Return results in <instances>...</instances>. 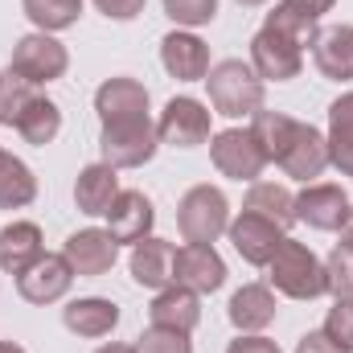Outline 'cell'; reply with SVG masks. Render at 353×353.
Returning <instances> with one entry per match:
<instances>
[{"label":"cell","instance_id":"cell-1","mask_svg":"<svg viewBox=\"0 0 353 353\" xmlns=\"http://www.w3.org/2000/svg\"><path fill=\"white\" fill-rule=\"evenodd\" d=\"M205 90H210V107L214 115H226V119H251L259 107H263L267 83L251 70V62L243 58H222L210 66L205 74Z\"/></svg>","mask_w":353,"mask_h":353},{"label":"cell","instance_id":"cell-2","mask_svg":"<svg viewBox=\"0 0 353 353\" xmlns=\"http://www.w3.org/2000/svg\"><path fill=\"white\" fill-rule=\"evenodd\" d=\"M267 279L288 300H321L329 292V283H325V259L312 247L296 243V239L279 243V251L267 263Z\"/></svg>","mask_w":353,"mask_h":353},{"label":"cell","instance_id":"cell-3","mask_svg":"<svg viewBox=\"0 0 353 353\" xmlns=\"http://www.w3.org/2000/svg\"><path fill=\"white\" fill-rule=\"evenodd\" d=\"M176 230L185 243H218L230 230V201L218 185H193L176 201Z\"/></svg>","mask_w":353,"mask_h":353},{"label":"cell","instance_id":"cell-4","mask_svg":"<svg viewBox=\"0 0 353 353\" xmlns=\"http://www.w3.org/2000/svg\"><path fill=\"white\" fill-rule=\"evenodd\" d=\"M161 148V136H157V123L144 115V119H123V123H103L99 132V152H103V165L111 169H144Z\"/></svg>","mask_w":353,"mask_h":353},{"label":"cell","instance_id":"cell-5","mask_svg":"<svg viewBox=\"0 0 353 353\" xmlns=\"http://www.w3.org/2000/svg\"><path fill=\"white\" fill-rule=\"evenodd\" d=\"M8 70H17L25 83L33 87H46V83H58L66 70H70V50L54 37V33H25L17 46H12V62Z\"/></svg>","mask_w":353,"mask_h":353},{"label":"cell","instance_id":"cell-6","mask_svg":"<svg viewBox=\"0 0 353 353\" xmlns=\"http://www.w3.org/2000/svg\"><path fill=\"white\" fill-rule=\"evenodd\" d=\"M214 111L201 103V99H189V94H176L165 103V111H161V119H157V136H161V144H169V148H201V144H210V136H214V119H210Z\"/></svg>","mask_w":353,"mask_h":353},{"label":"cell","instance_id":"cell-7","mask_svg":"<svg viewBox=\"0 0 353 353\" xmlns=\"http://www.w3.org/2000/svg\"><path fill=\"white\" fill-rule=\"evenodd\" d=\"M210 161L214 169L230 181H259L267 169V157L263 148L255 144L251 128H226V132H214L210 136Z\"/></svg>","mask_w":353,"mask_h":353},{"label":"cell","instance_id":"cell-8","mask_svg":"<svg viewBox=\"0 0 353 353\" xmlns=\"http://www.w3.org/2000/svg\"><path fill=\"white\" fill-rule=\"evenodd\" d=\"M353 201L350 193L333 181H312L296 193V222L321 230V234H341V226L350 222Z\"/></svg>","mask_w":353,"mask_h":353},{"label":"cell","instance_id":"cell-9","mask_svg":"<svg viewBox=\"0 0 353 353\" xmlns=\"http://www.w3.org/2000/svg\"><path fill=\"white\" fill-rule=\"evenodd\" d=\"M70 288H74V267H70V259L62 251H46L37 263L17 275V296L25 304H37V308L58 304Z\"/></svg>","mask_w":353,"mask_h":353},{"label":"cell","instance_id":"cell-10","mask_svg":"<svg viewBox=\"0 0 353 353\" xmlns=\"http://www.w3.org/2000/svg\"><path fill=\"white\" fill-rule=\"evenodd\" d=\"M173 283L197 292V296H214L226 283V263L214 251V243H185L173 255Z\"/></svg>","mask_w":353,"mask_h":353},{"label":"cell","instance_id":"cell-11","mask_svg":"<svg viewBox=\"0 0 353 353\" xmlns=\"http://www.w3.org/2000/svg\"><path fill=\"white\" fill-rule=\"evenodd\" d=\"M226 239H230V247L239 251V259H243V263L267 267V263H271V255L279 251V243L288 239V230H279L275 222H267V218H259V214L243 210L239 218H230Z\"/></svg>","mask_w":353,"mask_h":353},{"label":"cell","instance_id":"cell-12","mask_svg":"<svg viewBox=\"0 0 353 353\" xmlns=\"http://www.w3.org/2000/svg\"><path fill=\"white\" fill-rule=\"evenodd\" d=\"M161 66L176 83H205L214 62H210V46L193 29H173L161 37Z\"/></svg>","mask_w":353,"mask_h":353},{"label":"cell","instance_id":"cell-13","mask_svg":"<svg viewBox=\"0 0 353 353\" xmlns=\"http://www.w3.org/2000/svg\"><path fill=\"white\" fill-rule=\"evenodd\" d=\"M62 255L70 259L74 267V275L79 279H99V275H107L115 259H119V243L107 234V226L99 230V226H87V230H74L66 243H62Z\"/></svg>","mask_w":353,"mask_h":353},{"label":"cell","instance_id":"cell-14","mask_svg":"<svg viewBox=\"0 0 353 353\" xmlns=\"http://www.w3.org/2000/svg\"><path fill=\"white\" fill-rule=\"evenodd\" d=\"M251 70L263 83H292L304 70V50H296L292 41H283L271 29H259L251 37Z\"/></svg>","mask_w":353,"mask_h":353},{"label":"cell","instance_id":"cell-15","mask_svg":"<svg viewBox=\"0 0 353 353\" xmlns=\"http://www.w3.org/2000/svg\"><path fill=\"white\" fill-rule=\"evenodd\" d=\"M157 226V205L140 193V189H119V197L107 210V234L123 247H136L140 239H148Z\"/></svg>","mask_w":353,"mask_h":353},{"label":"cell","instance_id":"cell-16","mask_svg":"<svg viewBox=\"0 0 353 353\" xmlns=\"http://www.w3.org/2000/svg\"><path fill=\"white\" fill-rule=\"evenodd\" d=\"M148 87L128 79V74H115L107 83H99L94 90V111H99V123H123V119H144L148 115Z\"/></svg>","mask_w":353,"mask_h":353},{"label":"cell","instance_id":"cell-17","mask_svg":"<svg viewBox=\"0 0 353 353\" xmlns=\"http://www.w3.org/2000/svg\"><path fill=\"white\" fill-rule=\"evenodd\" d=\"M279 169L292 181L312 185L316 176L329 169V140H325V132L312 128V123H300L296 136H292V144H288V152L279 157Z\"/></svg>","mask_w":353,"mask_h":353},{"label":"cell","instance_id":"cell-18","mask_svg":"<svg viewBox=\"0 0 353 353\" xmlns=\"http://www.w3.org/2000/svg\"><path fill=\"white\" fill-rule=\"evenodd\" d=\"M173 255H176L173 243L148 234V239H140V243L132 247V255H128V271H132V279H136L140 288H148V292H165V288L173 283Z\"/></svg>","mask_w":353,"mask_h":353},{"label":"cell","instance_id":"cell-19","mask_svg":"<svg viewBox=\"0 0 353 353\" xmlns=\"http://www.w3.org/2000/svg\"><path fill=\"white\" fill-rule=\"evenodd\" d=\"M62 325H66L74 337H83V341H99V337L115 333V325H119V304L107 300V296H79V300H70V304L62 308Z\"/></svg>","mask_w":353,"mask_h":353},{"label":"cell","instance_id":"cell-20","mask_svg":"<svg viewBox=\"0 0 353 353\" xmlns=\"http://www.w3.org/2000/svg\"><path fill=\"white\" fill-rule=\"evenodd\" d=\"M263 29L279 33L283 41H292L296 50H312L321 37V17L304 4V0H275L271 12L263 17Z\"/></svg>","mask_w":353,"mask_h":353},{"label":"cell","instance_id":"cell-21","mask_svg":"<svg viewBox=\"0 0 353 353\" xmlns=\"http://www.w3.org/2000/svg\"><path fill=\"white\" fill-rule=\"evenodd\" d=\"M46 255V239H41V226L37 222H8L0 226V271L4 275H21L25 267H33Z\"/></svg>","mask_w":353,"mask_h":353},{"label":"cell","instance_id":"cell-22","mask_svg":"<svg viewBox=\"0 0 353 353\" xmlns=\"http://www.w3.org/2000/svg\"><path fill=\"white\" fill-rule=\"evenodd\" d=\"M148 321L161 325V329H176V333H189L201 325V296L181 288V283H169L165 292H157V300L148 304Z\"/></svg>","mask_w":353,"mask_h":353},{"label":"cell","instance_id":"cell-23","mask_svg":"<svg viewBox=\"0 0 353 353\" xmlns=\"http://www.w3.org/2000/svg\"><path fill=\"white\" fill-rule=\"evenodd\" d=\"M312 62L329 83H353V25L321 29V37L312 46Z\"/></svg>","mask_w":353,"mask_h":353},{"label":"cell","instance_id":"cell-24","mask_svg":"<svg viewBox=\"0 0 353 353\" xmlns=\"http://www.w3.org/2000/svg\"><path fill=\"white\" fill-rule=\"evenodd\" d=\"M275 312H279L275 308V292L267 283H243L230 296V304H226V316H230V325L239 333H263L275 321Z\"/></svg>","mask_w":353,"mask_h":353},{"label":"cell","instance_id":"cell-25","mask_svg":"<svg viewBox=\"0 0 353 353\" xmlns=\"http://www.w3.org/2000/svg\"><path fill=\"white\" fill-rule=\"evenodd\" d=\"M119 197V169L94 161L87 169H79V181H74V205L90 214V218H107L111 201Z\"/></svg>","mask_w":353,"mask_h":353},{"label":"cell","instance_id":"cell-26","mask_svg":"<svg viewBox=\"0 0 353 353\" xmlns=\"http://www.w3.org/2000/svg\"><path fill=\"white\" fill-rule=\"evenodd\" d=\"M243 210L275 222L279 230L296 226V193L288 185H279V181H251V189L243 197Z\"/></svg>","mask_w":353,"mask_h":353},{"label":"cell","instance_id":"cell-27","mask_svg":"<svg viewBox=\"0 0 353 353\" xmlns=\"http://www.w3.org/2000/svg\"><path fill=\"white\" fill-rule=\"evenodd\" d=\"M251 136H255V144L263 148L267 165H279V157L288 152V144H292V136H296V128H300V119H292V115H283V111H267L259 107L255 115H251Z\"/></svg>","mask_w":353,"mask_h":353},{"label":"cell","instance_id":"cell-28","mask_svg":"<svg viewBox=\"0 0 353 353\" xmlns=\"http://www.w3.org/2000/svg\"><path fill=\"white\" fill-rule=\"evenodd\" d=\"M58 132H62V107H58L54 99L37 94V99L29 103V111L21 115L17 136H21L25 144H33V148H46V144L58 140Z\"/></svg>","mask_w":353,"mask_h":353},{"label":"cell","instance_id":"cell-29","mask_svg":"<svg viewBox=\"0 0 353 353\" xmlns=\"http://www.w3.org/2000/svg\"><path fill=\"white\" fill-rule=\"evenodd\" d=\"M33 197H37V176H33V169L21 157L4 152L0 157V210H25Z\"/></svg>","mask_w":353,"mask_h":353},{"label":"cell","instance_id":"cell-30","mask_svg":"<svg viewBox=\"0 0 353 353\" xmlns=\"http://www.w3.org/2000/svg\"><path fill=\"white\" fill-rule=\"evenodd\" d=\"M25 17L33 21L37 33H62L74 29L83 17V0H21Z\"/></svg>","mask_w":353,"mask_h":353},{"label":"cell","instance_id":"cell-31","mask_svg":"<svg viewBox=\"0 0 353 353\" xmlns=\"http://www.w3.org/2000/svg\"><path fill=\"white\" fill-rule=\"evenodd\" d=\"M33 99H37V87H33V83H25V79H21L17 70H8V66L0 70V123H4V128H17Z\"/></svg>","mask_w":353,"mask_h":353},{"label":"cell","instance_id":"cell-32","mask_svg":"<svg viewBox=\"0 0 353 353\" xmlns=\"http://www.w3.org/2000/svg\"><path fill=\"white\" fill-rule=\"evenodd\" d=\"M325 283H329V296L333 300H353V251L350 247H333L329 259H325Z\"/></svg>","mask_w":353,"mask_h":353},{"label":"cell","instance_id":"cell-33","mask_svg":"<svg viewBox=\"0 0 353 353\" xmlns=\"http://www.w3.org/2000/svg\"><path fill=\"white\" fill-rule=\"evenodd\" d=\"M176 29H201L218 17V0H161Z\"/></svg>","mask_w":353,"mask_h":353},{"label":"cell","instance_id":"cell-34","mask_svg":"<svg viewBox=\"0 0 353 353\" xmlns=\"http://www.w3.org/2000/svg\"><path fill=\"white\" fill-rule=\"evenodd\" d=\"M136 353H193V341H189V333L148 325V329L136 337Z\"/></svg>","mask_w":353,"mask_h":353},{"label":"cell","instance_id":"cell-35","mask_svg":"<svg viewBox=\"0 0 353 353\" xmlns=\"http://www.w3.org/2000/svg\"><path fill=\"white\" fill-rule=\"evenodd\" d=\"M321 333H325L341 353H353V300H333V308H329Z\"/></svg>","mask_w":353,"mask_h":353},{"label":"cell","instance_id":"cell-36","mask_svg":"<svg viewBox=\"0 0 353 353\" xmlns=\"http://www.w3.org/2000/svg\"><path fill=\"white\" fill-rule=\"evenodd\" d=\"M329 140V165L341 176H353V136L350 132H325Z\"/></svg>","mask_w":353,"mask_h":353},{"label":"cell","instance_id":"cell-37","mask_svg":"<svg viewBox=\"0 0 353 353\" xmlns=\"http://www.w3.org/2000/svg\"><path fill=\"white\" fill-rule=\"evenodd\" d=\"M90 4H94L107 21H136L148 0H90Z\"/></svg>","mask_w":353,"mask_h":353},{"label":"cell","instance_id":"cell-38","mask_svg":"<svg viewBox=\"0 0 353 353\" xmlns=\"http://www.w3.org/2000/svg\"><path fill=\"white\" fill-rule=\"evenodd\" d=\"M329 132H350L353 136V90L329 103Z\"/></svg>","mask_w":353,"mask_h":353},{"label":"cell","instance_id":"cell-39","mask_svg":"<svg viewBox=\"0 0 353 353\" xmlns=\"http://www.w3.org/2000/svg\"><path fill=\"white\" fill-rule=\"evenodd\" d=\"M226 353H283L275 341H267L263 333H239L230 345H226Z\"/></svg>","mask_w":353,"mask_h":353},{"label":"cell","instance_id":"cell-40","mask_svg":"<svg viewBox=\"0 0 353 353\" xmlns=\"http://www.w3.org/2000/svg\"><path fill=\"white\" fill-rule=\"evenodd\" d=\"M296 353H341L321 329H312V333H304L300 341H296Z\"/></svg>","mask_w":353,"mask_h":353},{"label":"cell","instance_id":"cell-41","mask_svg":"<svg viewBox=\"0 0 353 353\" xmlns=\"http://www.w3.org/2000/svg\"><path fill=\"white\" fill-rule=\"evenodd\" d=\"M94 353H136V345H123V341H107V345H99Z\"/></svg>","mask_w":353,"mask_h":353},{"label":"cell","instance_id":"cell-42","mask_svg":"<svg viewBox=\"0 0 353 353\" xmlns=\"http://www.w3.org/2000/svg\"><path fill=\"white\" fill-rule=\"evenodd\" d=\"M304 4H308L316 17H325V12H333V4H337V0H304Z\"/></svg>","mask_w":353,"mask_h":353},{"label":"cell","instance_id":"cell-43","mask_svg":"<svg viewBox=\"0 0 353 353\" xmlns=\"http://www.w3.org/2000/svg\"><path fill=\"white\" fill-rule=\"evenodd\" d=\"M341 247H350L353 251V214H350V222L341 226Z\"/></svg>","mask_w":353,"mask_h":353},{"label":"cell","instance_id":"cell-44","mask_svg":"<svg viewBox=\"0 0 353 353\" xmlns=\"http://www.w3.org/2000/svg\"><path fill=\"white\" fill-rule=\"evenodd\" d=\"M0 353H25L17 341H0Z\"/></svg>","mask_w":353,"mask_h":353},{"label":"cell","instance_id":"cell-45","mask_svg":"<svg viewBox=\"0 0 353 353\" xmlns=\"http://www.w3.org/2000/svg\"><path fill=\"white\" fill-rule=\"evenodd\" d=\"M234 4H243V8H259V4H267V0H234Z\"/></svg>","mask_w":353,"mask_h":353},{"label":"cell","instance_id":"cell-46","mask_svg":"<svg viewBox=\"0 0 353 353\" xmlns=\"http://www.w3.org/2000/svg\"><path fill=\"white\" fill-rule=\"evenodd\" d=\"M0 157H4V148H0Z\"/></svg>","mask_w":353,"mask_h":353}]
</instances>
